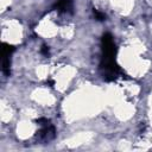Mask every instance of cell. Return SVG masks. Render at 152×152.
I'll use <instances>...</instances> for the list:
<instances>
[{
  "mask_svg": "<svg viewBox=\"0 0 152 152\" xmlns=\"http://www.w3.org/2000/svg\"><path fill=\"white\" fill-rule=\"evenodd\" d=\"M40 51H42V53H43L44 56H46V57L50 55V49H49V46H46V45H43Z\"/></svg>",
  "mask_w": 152,
  "mask_h": 152,
  "instance_id": "cell-3",
  "label": "cell"
},
{
  "mask_svg": "<svg viewBox=\"0 0 152 152\" xmlns=\"http://www.w3.org/2000/svg\"><path fill=\"white\" fill-rule=\"evenodd\" d=\"M55 8L58 13H71L72 12V1L71 0H59L56 2Z\"/></svg>",
  "mask_w": 152,
  "mask_h": 152,
  "instance_id": "cell-1",
  "label": "cell"
},
{
  "mask_svg": "<svg viewBox=\"0 0 152 152\" xmlns=\"http://www.w3.org/2000/svg\"><path fill=\"white\" fill-rule=\"evenodd\" d=\"M93 13H94V17H95L97 20H100V21L104 20V18H106L104 13H102V12H99L97 10H94V11H93Z\"/></svg>",
  "mask_w": 152,
  "mask_h": 152,
  "instance_id": "cell-2",
  "label": "cell"
}]
</instances>
